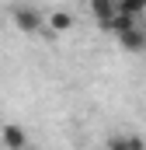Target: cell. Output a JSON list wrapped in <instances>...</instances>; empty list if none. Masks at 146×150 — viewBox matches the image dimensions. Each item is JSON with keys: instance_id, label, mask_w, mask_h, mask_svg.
I'll use <instances>...</instances> for the list:
<instances>
[{"instance_id": "3", "label": "cell", "mask_w": 146, "mask_h": 150, "mask_svg": "<svg viewBox=\"0 0 146 150\" xmlns=\"http://www.w3.org/2000/svg\"><path fill=\"white\" fill-rule=\"evenodd\" d=\"M91 14L101 25V32H111V21L118 18V4L115 0H91Z\"/></svg>"}, {"instance_id": "5", "label": "cell", "mask_w": 146, "mask_h": 150, "mask_svg": "<svg viewBox=\"0 0 146 150\" xmlns=\"http://www.w3.org/2000/svg\"><path fill=\"white\" fill-rule=\"evenodd\" d=\"M105 150H146V140L139 133H115V136H108Z\"/></svg>"}, {"instance_id": "7", "label": "cell", "mask_w": 146, "mask_h": 150, "mask_svg": "<svg viewBox=\"0 0 146 150\" xmlns=\"http://www.w3.org/2000/svg\"><path fill=\"white\" fill-rule=\"evenodd\" d=\"M45 25H49L52 32H66V28H73V18H70V14H66V11H52Z\"/></svg>"}, {"instance_id": "2", "label": "cell", "mask_w": 146, "mask_h": 150, "mask_svg": "<svg viewBox=\"0 0 146 150\" xmlns=\"http://www.w3.org/2000/svg\"><path fill=\"white\" fill-rule=\"evenodd\" d=\"M115 38H118V45L125 52H146V25H132V28H125Z\"/></svg>"}, {"instance_id": "4", "label": "cell", "mask_w": 146, "mask_h": 150, "mask_svg": "<svg viewBox=\"0 0 146 150\" xmlns=\"http://www.w3.org/2000/svg\"><path fill=\"white\" fill-rule=\"evenodd\" d=\"M0 143H4L7 150H25V147H28V133H25V126L7 122V126L0 129Z\"/></svg>"}, {"instance_id": "6", "label": "cell", "mask_w": 146, "mask_h": 150, "mask_svg": "<svg viewBox=\"0 0 146 150\" xmlns=\"http://www.w3.org/2000/svg\"><path fill=\"white\" fill-rule=\"evenodd\" d=\"M118 14H122V18L139 21V18L146 14V0H118Z\"/></svg>"}, {"instance_id": "1", "label": "cell", "mask_w": 146, "mask_h": 150, "mask_svg": "<svg viewBox=\"0 0 146 150\" xmlns=\"http://www.w3.org/2000/svg\"><path fill=\"white\" fill-rule=\"evenodd\" d=\"M11 21L25 32V35H35V32H42L45 28V14L38 11V7H28V4H18V7H11Z\"/></svg>"}]
</instances>
